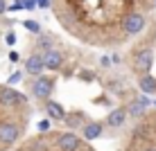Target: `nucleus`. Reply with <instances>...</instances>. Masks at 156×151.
<instances>
[{"label": "nucleus", "instance_id": "f257e3e1", "mask_svg": "<svg viewBox=\"0 0 156 151\" xmlns=\"http://www.w3.org/2000/svg\"><path fill=\"white\" fill-rule=\"evenodd\" d=\"M25 95L32 108L90 140L115 138L147 108L122 66H113L86 45L39 32L25 57Z\"/></svg>", "mask_w": 156, "mask_h": 151}, {"label": "nucleus", "instance_id": "f03ea898", "mask_svg": "<svg viewBox=\"0 0 156 151\" xmlns=\"http://www.w3.org/2000/svg\"><path fill=\"white\" fill-rule=\"evenodd\" d=\"M59 27L90 50H122L147 27L156 0H48Z\"/></svg>", "mask_w": 156, "mask_h": 151}, {"label": "nucleus", "instance_id": "7ed1b4c3", "mask_svg": "<svg viewBox=\"0 0 156 151\" xmlns=\"http://www.w3.org/2000/svg\"><path fill=\"white\" fill-rule=\"evenodd\" d=\"M120 66L145 99H156V12L147 27L125 45Z\"/></svg>", "mask_w": 156, "mask_h": 151}, {"label": "nucleus", "instance_id": "20e7f679", "mask_svg": "<svg viewBox=\"0 0 156 151\" xmlns=\"http://www.w3.org/2000/svg\"><path fill=\"white\" fill-rule=\"evenodd\" d=\"M32 113L34 108L23 90L0 84V151H12L27 136Z\"/></svg>", "mask_w": 156, "mask_h": 151}, {"label": "nucleus", "instance_id": "39448f33", "mask_svg": "<svg viewBox=\"0 0 156 151\" xmlns=\"http://www.w3.org/2000/svg\"><path fill=\"white\" fill-rule=\"evenodd\" d=\"M12 151H98L86 138L63 129H48L25 136Z\"/></svg>", "mask_w": 156, "mask_h": 151}, {"label": "nucleus", "instance_id": "423d86ee", "mask_svg": "<svg viewBox=\"0 0 156 151\" xmlns=\"http://www.w3.org/2000/svg\"><path fill=\"white\" fill-rule=\"evenodd\" d=\"M115 151H156V104L138 113L118 136Z\"/></svg>", "mask_w": 156, "mask_h": 151}, {"label": "nucleus", "instance_id": "0eeeda50", "mask_svg": "<svg viewBox=\"0 0 156 151\" xmlns=\"http://www.w3.org/2000/svg\"><path fill=\"white\" fill-rule=\"evenodd\" d=\"M7 12V0H0V14Z\"/></svg>", "mask_w": 156, "mask_h": 151}]
</instances>
